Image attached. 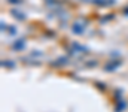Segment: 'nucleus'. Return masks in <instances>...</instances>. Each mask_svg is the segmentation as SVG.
Returning <instances> with one entry per match:
<instances>
[{
  "label": "nucleus",
  "mask_w": 128,
  "mask_h": 112,
  "mask_svg": "<svg viewBox=\"0 0 128 112\" xmlns=\"http://www.w3.org/2000/svg\"><path fill=\"white\" fill-rule=\"evenodd\" d=\"M85 27H86V23H85V21H76V23L73 24L72 30H73L74 35H82L84 30H85Z\"/></svg>",
  "instance_id": "obj_1"
},
{
  "label": "nucleus",
  "mask_w": 128,
  "mask_h": 112,
  "mask_svg": "<svg viewBox=\"0 0 128 112\" xmlns=\"http://www.w3.org/2000/svg\"><path fill=\"white\" fill-rule=\"evenodd\" d=\"M10 14H12L14 17H16V18H20L21 21H24V20H26V15H24L22 12H20V11H16V9H10Z\"/></svg>",
  "instance_id": "obj_2"
},
{
  "label": "nucleus",
  "mask_w": 128,
  "mask_h": 112,
  "mask_svg": "<svg viewBox=\"0 0 128 112\" xmlns=\"http://www.w3.org/2000/svg\"><path fill=\"white\" fill-rule=\"evenodd\" d=\"M92 3H96V5H101V6H107V5L115 3V0H92Z\"/></svg>",
  "instance_id": "obj_3"
},
{
  "label": "nucleus",
  "mask_w": 128,
  "mask_h": 112,
  "mask_svg": "<svg viewBox=\"0 0 128 112\" xmlns=\"http://www.w3.org/2000/svg\"><path fill=\"white\" fill-rule=\"evenodd\" d=\"M119 64H121V61H116V63H110V64H106L104 70H107V72H110V70H115V69H116V66H119Z\"/></svg>",
  "instance_id": "obj_4"
},
{
  "label": "nucleus",
  "mask_w": 128,
  "mask_h": 112,
  "mask_svg": "<svg viewBox=\"0 0 128 112\" xmlns=\"http://www.w3.org/2000/svg\"><path fill=\"white\" fill-rule=\"evenodd\" d=\"M24 46H26L24 40H16V42H15V45H14L12 48H14V49H18V51H20V49H22Z\"/></svg>",
  "instance_id": "obj_5"
},
{
  "label": "nucleus",
  "mask_w": 128,
  "mask_h": 112,
  "mask_svg": "<svg viewBox=\"0 0 128 112\" xmlns=\"http://www.w3.org/2000/svg\"><path fill=\"white\" fill-rule=\"evenodd\" d=\"M8 2H9V3H16V5H18V3H22V0H8Z\"/></svg>",
  "instance_id": "obj_6"
},
{
  "label": "nucleus",
  "mask_w": 128,
  "mask_h": 112,
  "mask_svg": "<svg viewBox=\"0 0 128 112\" xmlns=\"http://www.w3.org/2000/svg\"><path fill=\"white\" fill-rule=\"evenodd\" d=\"M124 14H127V15H128V11H124Z\"/></svg>",
  "instance_id": "obj_7"
}]
</instances>
